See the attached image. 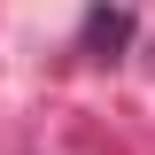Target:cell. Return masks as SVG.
Returning <instances> with one entry per match:
<instances>
[{"mask_svg": "<svg viewBox=\"0 0 155 155\" xmlns=\"http://www.w3.org/2000/svg\"><path fill=\"white\" fill-rule=\"evenodd\" d=\"M124 39H132V16H124V8H93V16H85V47H93V54H116Z\"/></svg>", "mask_w": 155, "mask_h": 155, "instance_id": "obj_1", "label": "cell"}]
</instances>
